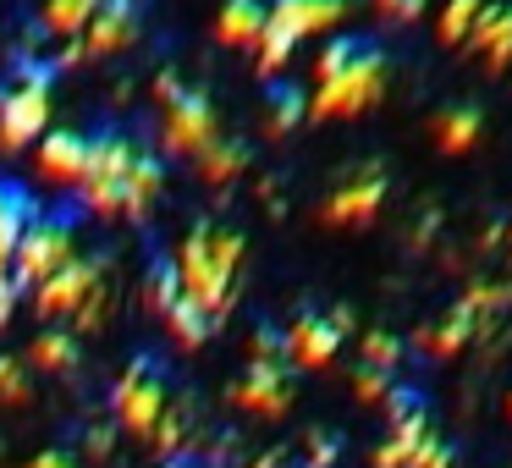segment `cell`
<instances>
[{"label":"cell","mask_w":512,"mask_h":468,"mask_svg":"<svg viewBox=\"0 0 512 468\" xmlns=\"http://www.w3.org/2000/svg\"><path fill=\"white\" fill-rule=\"evenodd\" d=\"M133 155H138V144L127 133H116V127L89 133V166H83V182H78L89 215H100V221L127 215V171H133Z\"/></svg>","instance_id":"6da1fadb"},{"label":"cell","mask_w":512,"mask_h":468,"mask_svg":"<svg viewBox=\"0 0 512 468\" xmlns=\"http://www.w3.org/2000/svg\"><path fill=\"white\" fill-rule=\"evenodd\" d=\"M50 89H56V61H34L12 89L0 94V149L6 155L39 144L50 133Z\"/></svg>","instance_id":"7a4b0ae2"},{"label":"cell","mask_w":512,"mask_h":468,"mask_svg":"<svg viewBox=\"0 0 512 468\" xmlns=\"http://www.w3.org/2000/svg\"><path fill=\"white\" fill-rule=\"evenodd\" d=\"M380 94H386V56H380V45H369L347 72H336L331 83L309 94V116L314 122H347V116H364Z\"/></svg>","instance_id":"3957f363"},{"label":"cell","mask_w":512,"mask_h":468,"mask_svg":"<svg viewBox=\"0 0 512 468\" xmlns=\"http://www.w3.org/2000/svg\"><path fill=\"white\" fill-rule=\"evenodd\" d=\"M166 402H171V386H166V369H160V358L138 353L133 364L122 369L116 391H111L116 424H122L127 435H138V441H149V430H155V419L166 413Z\"/></svg>","instance_id":"277c9868"},{"label":"cell","mask_w":512,"mask_h":468,"mask_svg":"<svg viewBox=\"0 0 512 468\" xmlns=\"http://www.w3.org/2000/svg\"><path fill=\"white\" fill-rule=\"evenodd\" d=\"M177 281H182V298H193L210 320H221L226 309H232V276H221L210 259V221H199L188 237H182L177 248Z\"/></svg>","instance_id":"5b68a950"},{"label":"cell","mask_w":512,"mask_h":468,"mask_svg":"<svg viewBox=\"0 0 512 468\" xmlns=\"http://www.w3.org/2000/svg\"><path fill=\"white\" fill-rule=\"evenodd\" d=\"M72 259V221L67 215H34V226L23 232V243H17L12 254V281L17 287H39V281L50 276V270H61Z\"/></svg>","instance_id":"8992f818"},{"label":"cell","mask_w":512,"mask_h":468,"mask_svg":"<svg viewBox=\"0 0 512 468\" xmlns=\"http://www.w3.org/2000/svg\"><path fill=\"white\" fill-rule=\"evenodd\" d=\"M221 138V122H215V105L204 100L199 89H182L177 100L166 105V122H160V144L171 149V155H188L199 160L204 149Z\"/></svg>","instance_id":"52a82bcc"},{"label":"cell","mask_w":512,"mask_h":468,"mask_svg":"<svg viewBox=\"0 0 512 468\" xmlns=\"http://www.w3.org/2000/svg\"><path fill=\"white\" fill-rule=\"evenodd\" d=\"M89 292H100V259L72 254L67 265L50 270V276L34 287V309L45 314V320H61V314H78Z\"/></svg>","instance_id":"ba28073f"},{"label":"cell","mask_w":512,"mask_h":468,"mask_svg":"<svg viewBox=\"0 0 512 468\" xmlns=\"http://www.w3.org/2000/svg\"><path fill=\"white\" fill-rule=\"evenodd\" d=\"M232 402L243 413H259V419H281L292 408V375L281 358H248V375L237 380Z\"/></svg>","instance_id":"9c48e42d"},{"label":"cell","mask_w":512,"mask_h":468,"mask_svg":"<svg viewBox=\"0 0 512 468\" xmlns=\"http://www.w3.org/2000/svg\"><path fill=\"white\" fill-rule=\"evenodd\" d=\"M386 166H369V171H358L353 182H342V188L331 193V199H325V226H364L369 215L380 210V204H386Z\"/></svg>","instance_id":"30bf717a"},{"label":"cell","mask_w":512,"mask_h":468,"mask_svg":"<svg viewBox=\"0 0 512 468\" xmlns=\"http://www.w3.org/2000/svg\"><path fill=\"white\" fill-rule=\"evenodd\" d=\"M138 23H144V6L138 0H100V12L83 28V56H111V50L133 45Z\"/></svg>","instance_id":"8fae6325"},{"label":"cell","mask_w":512,"mask_h":468,"mask_svg":"<svg viewBox=\"0 0 512 468\" xmlns=\"http://www.w3.org/2000/svg\"><path fill=\"white\" fill-rule=\"evenodd\" d=\"M83 166H89V133L78 127H56V133L39 138V177L56 182V188H78Z\"/></svg>","instance_id":"7c38bea8"},{"label":"cell","mask_w":512,"mask_h":468,"mask_svg":"<svg viewBox=\"0 0 512 468\" xmlns=\"http://www.w3.org/2000/svg\"><path fill=\"white\" fill-rule=\"evenodd\" d=\"M336 347H342V331H336L325 314H298L292 331L281 336V353H287L298 369H325L336 358Z\"/></svg>","instance_id":"4fadbf2b"},{"label":"cell","mask_w":512,"mask_h":468,"mask_svg":"<svg viewBox=\"0 0 512 468\" xmlns=\"http://www.w3.org/2000/svg\"><path fill=\"white\" fill-rule=\"evenodd\" d=\"M342 17H347V0H276V6H270V23L287 28L292 39L331 34Z\"/></svg>","instance_id":"5bb4252c"},{"label":"cell","mask_w":512,"mask_h":468,"mask_svg":"<svg viewBox=\"0 0 512 468\" xmlns=\"http://www.w3.org/2000/svg\"><path fill=\"white\" fill-rule=\"evenodd\" d=\"M34 215H39L34 193H28L23 182L0 177V270H12V254H17V243H23V232L34 226Z\"/></svg>","instance_id":"9a60e30c"},{"label":"cell","mask_w":512,"mask_h":468,"mask_svg":"<svg viewBox=\"0 0 512 468\" xmlns=\"http://www.w3.org/2000/svg\"><path fill=\"white\" fill-rule=\"evenodd\" d=\"M265 23H270L265 0H226L221 17H215V39L232 45V50H254L259 34H265Z\"/></svg>","instance_id":"2e32d148"},{"label":"cell","mask_w":512,"mask_h":468,"mask_svg":"<svg viewBox=\"0 0 512 468\" xmlns=\"http://www.w3.org/2000/svg\"><path fill=\"white\" fill-rule=\"evenodd\" d=\"M463 45L485 50L490 72H501V67L512 61V6H501V0H490L485 12H479V23L468 28V39H463Z\"/></svg>","instance_id":"e0dca14e"},{"label":"cell","mask_w":512,"mask_h":468,"mask_svg":"<svg viewBox=\"0 0 512 468\" xmlns=\"http://www.w3.org/2000/svg\"><path fill=\"white\" fill-rule=\"evenodd\" d=\"M479 331H485V325H479V320H474V309H468V303H463V298H457V303H452V309H446V314H441V320H435V325H430V331H424V336H419V342H424V347H430V353H441V358H446V353H463V347H468V342H474V336H479Z\"/></svg>","instance_id":"ac0fdd59"},{"label":"cell","mask_w":512,"mask_h":468,"mask_svg":"<svg viewBox=\"0 0 512 468\" xmlns=\"http://www.w3.org/2000/svg\"><path fill=\"white\" fill-rule=\"evenodd\" d=\"M265 105H270V133H292V127L309 116V94H303L298 83H287V78H270Z\"/></svg>","instance_id":"d6986e66"},{"label":"cell","mask_w":512,"mask_h":468,"mask_svg":"<svg viewBox=\"0 0 512 468\" xmlns=\"http://www.w3.org/2000/svg\"><path fill=\"white\" fill-rule=\"evenodd\" d=\"M28 358H34V369H45V375H72V369H78V336L72 331H39Z\"/></svg>","instance_id":"ffe728a7"},{"label":"cell","mask_w":512,"mask_h":468,"mask_svg":"<svg viewBox=\"0 0 512 468\" xmlns=\"http://www.w3.org/2000/svg\"><path fill=\"white\" fill-rule=\"evenodd\" d=\"M166 325H171V336H177V347H188V353H199L204 342H210V331H215V320L199 309L193 298H177L166 309Z\"/></svg>","instance_id":"44dd1931"},{"label":"cell","mask_w":512,"mask_h":468,"mask_svg":"<svg viewBox=\"0 0 512 468\" xmlns=\"http://www.w3.org/2000/svg\"><path fill=\"white\" fill-rule=\"evenodd\" d=\"M369 45H375V39H364V34H331V39L320 45V56H314V78L331 83L336 72H347V67H353V61L369 50Z\"/></svg>","instance_id":"7402d4cb"},{"label":"cell","mask_w":512,"mask_h":468,"mask_svg":"<svg viewBox=\"0 0 512 468\" xmlns=\"http://www.w3.org/2000/svg\"><path fill=\"white\" fill-rule=\"evenodd\" d=\"M479 111L474 105H457V111H446L441 122H435V144L446 149V155H463V149H474L479 144Z\"/></svg>","instance_id":"603a6c76"},{"label":"cell","mask_w":512,"mask_h":468,"mask_svg":"<svg viewBox=\"0 0 512 468\" xmlns=\"http://www.w3.org/2000/svg\"><path fill=\"white\" fill-rule=\"evenodd\" d=\"M94 12H100V0H45V28L56 39H83Z\"/></svg>","instance_id":"cb8c5ba5"},{"label":"cell","mask_w":512,"mask_h":468,"mask_svg":"<svg viewBox=\"0 0 512 468\" xmlns=\"http://www.w3.org/2000/svg\"><path fill=\"white\" fill-rule=\"evenodd\" d=\"M182 441H188V408H182V402H166V413H160L155 430H149V452H155V457H177Z\"/></svg>","instance_id":"d4e9b609"},{"label":"cell","mask_w":512,"mask_h":468,"mask_svg":"<svg viewBox=\"0 0 512 468\" xmlns=\"http://www.w3.org/2000/svg\"><path fill=\"white\" fill-rule=\"evenodd\" d=\"M243 166H248V144H237V138H232V144H226V138H215V144L199 155V171L210 182H232Z\"/></svg>","instance_id":"484cf974"},{"label":"cell","mask_w":512,"mask_h":468,"mask_svg":"<svg viewBox=\"0 0 512 468\" xmlns=\"http://www.w3.org/2000/svg\"><path fill=\"white\" fill-rule=\"evenodd\" d=\"M292 50H298V39H292L287 28L265 23V34H259V45H254V56H259V72H265V83H270V78H276V72L292 61Z\"/></svg>","instance_id":"4316f807"},{"label":"cell","mask_w":512,"mask_h":468,"mask_svg":"<svg viewBox=\"0 0 512 468\" xmlns=\"http://www.w3.org/2000/svg\"><path fill=\"white\" fill-rule=\"evenodd\" d=\"M485 6H490V0H446V6H441V39H446V45H463L468 28L479 23Z\"/></svg>","instance_id":"83f0119b"},{"label":"cell","mask_w":512,"mask_h":468,"mask_svg":"<svg viewBox=\"0 0 512 468\" xmlns=\"http://www.w3.org/2000/svg\"><path fill=\"white\" fill-rule=\"evenodd\" d=\"M182 298V281H177V265H171V259H155V265H149V303H155L160 314L171 309V303Z\"/></svg>","instance_id":"f1b7e54d"},{"label":"cell","mask_w":512,"mask_h":468,"mask_svg":"<svg viewBox=\"0 0 512 468\" xmlns=\"http://www.w3.org/2000/svg\"><path fill=\"white\" fill-rule=\"evenodd\" d=\"M358 342H364V364H369V369H386V375L397 369V358H402V342H397L391 331H364Z\"/></svg>","instance_id":"f546056e"},{"label":"cell","mask_w":512,"mask_h":468,"mask_svg":"<svg viewBox=\"0 0 512 468\" xmlns=\"http://www.w3.org/2000/svg\"><path fill=\"white\" fill-rule=\"evenodd\" d=\"M210 259L221 276H232L237 259H243V232H226V226H210Z\"/></svg>","instance_id":"4dcf8cb0"},{"label":"cell","mask_w":512,"mask_h":468,"mask_svg":"<svg viewBox=\"0 0 512 468\" xmlns=\"http://www.w3.org/2000/svg\"><path fill=\"white\" fill-rule=\"evenodd\" d=\"M386 391H391V375H386V369L358 364V375H353V397H358V402H380Z\"/></svg>","instance_id":"1f68e13d"},{"label":"cell","mask_w":512,"mask_h":468,"mask_svg":"<svg viewBox=\"0 0 512 468\" xmlns=\"http://www.w3.org/2000/svg\"><path fill=\"white\" fill-rule=\"evenodd\" d=\"M408 468H452V446H446L441 435H424L419 452L408 457Z\"/></svg>","instance_id":"d6a6232c"},{"label":"cell","mask_w":512,"mask_h":468,"mask_svg":"<svg viewBox=\"0 0 512 468\" xmlns=\"http://www.w3.org/2000/svg\"><path fill=\"white\" fill-rule=\"evenodd\" d=\"M17 281H12V270H0V331H6V320H12V309H17Z\"/></svg>","instance_id":"836d02e7"},{"label":"cell","mask_w":512,"mask_h":468,"mask_svg":"<svg viewBox=\"0 0 512 468\" xmlns=\"http://www.w3.org/2000/svg\"><path fill=\"white\" fill-rule=\"evenodd\" d=\"M28 468H78V457H72L67 446H45V452H39Z\"/></svg>","instance_id":"e575fe53"},{"label":"cell","mask_w":512,"mask_h":468,"mask_svg":"<svg viewBox=\"0 0 512 468\" xmlns=\"http://www.w3.org/2000/svg\"><path fill=\"white\" fill-rule=\"evenodd\" d=\"M116 446V430H89V441H83V457H111Z\"/></svg>","instance_id":"d590c367"},{"label":"cell","mask_w":512,"mask_h":468,"mask_svg":"<svg viewBox=\"0 0 512 468\" xmlns=\"http://www.w3.org/2000/svg\"><path fill=\"white\" fill-rule=\"evenodd\" d=\"M336 463V441H320V435H314L309 441V468H331Z\"/></svg>","instance_id":"8d00e7d4"},{"label":"cell","mask_w":512,"mask_h":468,"mask_svg":"<svg viewBox=\"0 0 512 468\" xmlns=\"http://www.w3.org/2000/svg\"><path fill=\"white\" fill-rule=\"evenodd\" d=\"M380 6H386L391 17H413V12L424 6V0H380Z\"/></svg>","instance_id":"74e56055"},{"label":"cell","mask_w":512,"mask_h":468,"mask_svg":"<svg viewBox=\"0 0 512 468\" xmlns=\"http://www.w3.org/2000/svg\"><path fill=\"white\" fill-rule=\"evenodd\" d=\"M23 375V364H17V358H0V391H6V380H17Z\"/></svg>","instance_id":"f35d334b"},{"label":"cell","mask_w":512,"mask_h":468,"mask_svg":"<svg viewBox=\"0 0 512 468\" xmlns=\"http://www.w3.org/2000/svg\"><path fill=\"white\" fill-rule=\"evenodd\" d=\"M254 468H281V457H276V452H265V457H259Z\"/></svg>","instance_id":"ab89813d"},{"label":"cell","mask_w":512,"mask_h":468,"mask_svg":"<svg viewBox=\"0 0 512 468\" xmlns=\"http://www.w3.org/2000/svg\"><path fill=\"white\" fill-rule=\"evenodd\" d=\"M507 408H512V397H507Z\"/></svg>","instance_id":"60d3db41"}]
</instances>
